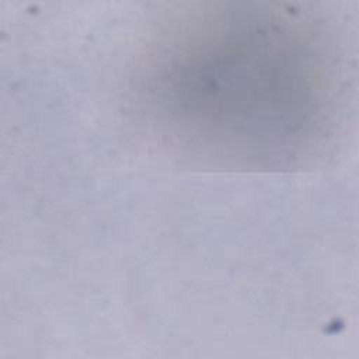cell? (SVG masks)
Listing matches in <instances>:
<instances>
[{"instance_id": "obj_1", "label": "cell", "mask_w": 359, "mask_h": 359, "mask_svg": "<svg viewBox=\"0 0 359 359\" xmlns=\"http://www.w3.org/2000/svg\"><path fill=\"white\" fill-rule=\"evenodd\" d=\"M303 21L261 7L196 14L160 48L149 102L196 149L290 157L314 133L323 102L318 55Z\"/></svg>"}]
</instances>
